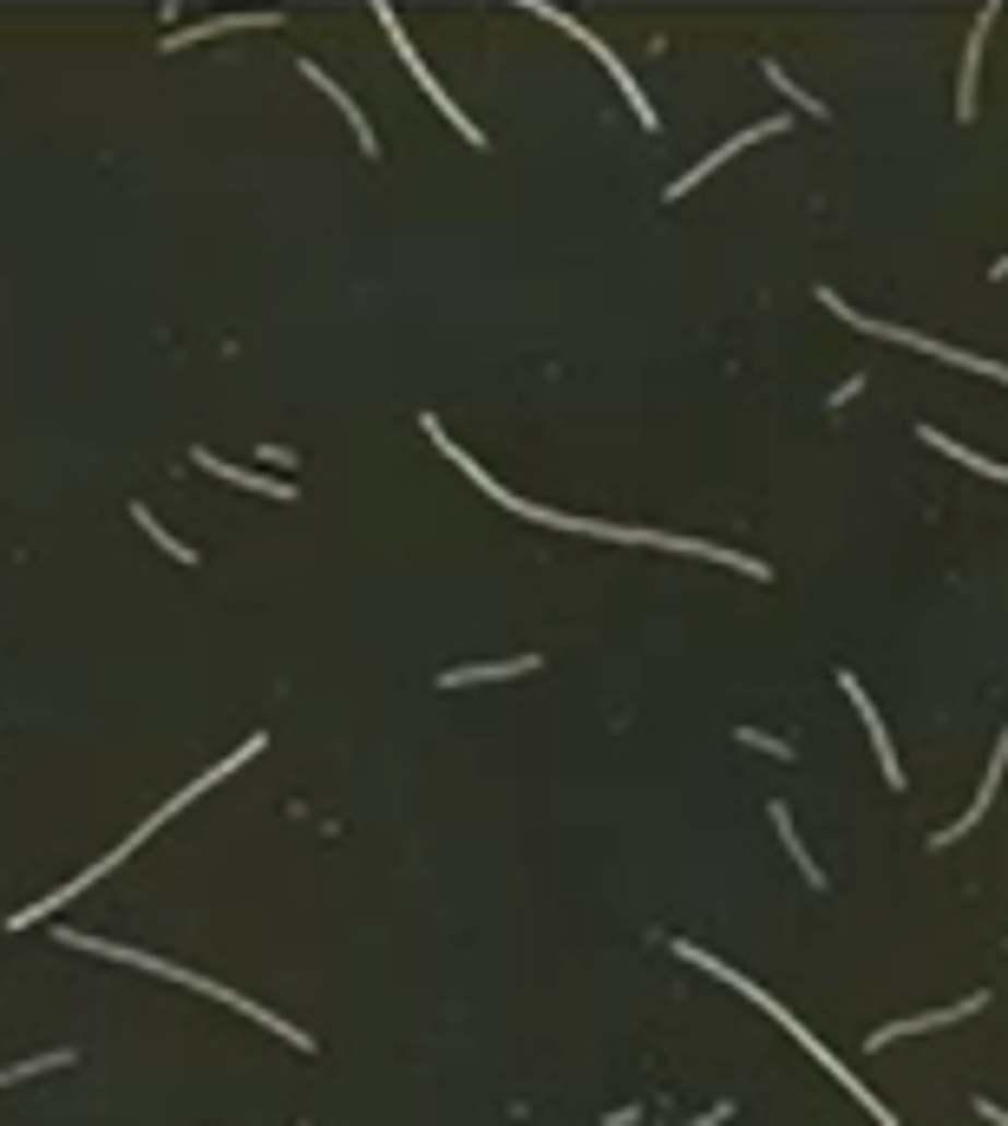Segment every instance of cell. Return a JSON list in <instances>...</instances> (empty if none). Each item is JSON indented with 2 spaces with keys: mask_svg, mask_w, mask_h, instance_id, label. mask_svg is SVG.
Wrapping results in <instances>:
<instances>
[{
  "mask_svg": "<svg viewBox=\"0 0 1008 1126\" xmlns=\"http://www.w3.org/2000/svg\"><path fill=\"white\" fill-rule=\"evenodd\" d=\"M839 688L858 701V714H865V727H871V747H878V767H885V780L891 786H904V767H898V747H891V734H885V721H878V708H871V695H865V681L858 675H839Z\"/></svg>",
  "mask_w": 1008,
  "mask_h": 1126,
  "instance_id": "cell-2",
  "label": "cell"
},
{
  "mask_svg": "<svg viewBox=\"0 0 1008 1126\" xmlns=\"http://www.w3.org/2000/svg\"><path fill=\"white\" fill-rule=\"evenodd\" d=\"M996 13H1003V7H983V20H976V33H970V52H963V98H957L963 118H976V72H983V39H989Z\"/></svg>",
  "mask_w": 1008,
  "mask_h": 1126,
  "instance_id": "cell-6",
  "label": "cell"
},
{
  "mask_svg": "<svg viewBox=\"0 0 1008 1126\" xmlns=\"http://www.w3.org/2000/svg\"><path fill=\"white\" fill-rule=\"evenodd\" d=\"M989 996L976 989L970 1003H957V1009H937V1016H911V1022H891V1029H871V1048H885V1042H898V1035H917V1029H944V1022H963V1016H976Z\"/></svg>",
  "mask_w": 1008,
  "mask_h": 1126,
  "instance_id": "cell-5",
  "label": "cell"
},
{
  "mask_svg": "<svg viewBox=\"0 0 1008 1126\" xmlns=\"http://www.w3.org/2000/svg\"><path fill=\"white\" fill-rule=\"evenodd\" d=\"M773 131H786V118H767V125H754V131H734V138H727V144H721V151H714V157H708V164H695V170H688V177H681V183H668V197H681V190H695V183H701V177H714V164H727V157H734V151H747V144H754V138H773Z\"/></svg>",
  "mask_w": 1008,
  "mask_h": 1126,
  "instance_id": "cell-4",
  "label": "cell"
},
{
  "mask_svg": "<svg viewBox=\"0 0 1008 1126\" xmlns=\"http://www.w3.org/2000/svg\"><path fill=\"white\" fill-rule=\"evenodd\" d=\"M767 79H773V85H780V92H786V98H799V105H806V111H819V118H826V105H819V98H813V92H799V79H786V72H780V66H773V59H767Z\"/></svg>",
  "mask_w": 1008,
  "mask_h": 1126,
  "instance_id": "cell-12",
  "label": "cell"
},
{
  "mask_svg": "<svg viewBox=\"0 0 1008 1126\" xmlns=\"http://www.w3.org/2000/svg\"><path fill=\"white\" fill-rule=\"evenodd\" d=\"M373 13H380V26H387V33H393V46H400V59H406V66H413V79H419V85H426V98H432V105H439V111H446V118H452V131H459V138H472V144H478V138H485V131H472V118H465V111H459V105H452V92H446V85H439V79H432V72H426V59H419V52H413V39H406V26H400V13H393V7H387V0H380V7H373Z\"/></svg>",
  "mask_w": 1008,
  "mask_h": 1126,
  "instance_id": "cell-1",
  "label": "cell"
},
{
  "mask_svg": "<svg viewBox=\"0 0 1008 1126\" xmlns=\"http://www.w3.org/2000/svg\"><path fill=\"white\" fill-rule=\"evenodd\" d=\"M301 79H315V85H321V92H328V98H334V105H341V111H347V131H354V138H360V151H373V131H367V118H360V111H354V98H347V92H341V85H334V79H328V72H321V66H308V59H301Z\"/></svg>",
  "mask_w": 1008,
  "mask_h": 1126,
  "instance_id": "cell-9",
  "label": "cell"
},
{
  "mask_svg": "<svg viewBox=\"0 0 1008 1126\" xmlns=\"http://www.w3.org/2000/svg\"><path fill=\"white\" fill-rule=\"evenodd\" d=\"M727 1114H734V1107H714V1114H701V1121H695V1126H721V1121H727Z\"/></svg>",
  "mask_w": 1008,
  "mask_h": 1126,
  "instance_id": "cell-15",
  "label": "cell"
},
{
  "mask_svg": "<svg viewBox=\"0 0 1008 1126\" xmlns=\"http://www.w3.org/2000/svg\"><path fill=\"white\" fill-rule=\"evenodd\" d=\"M131 518H138V531H151V537H157V550H164V557H177V564H197V550H190L183 537H170V531H164V524H157L144 505H131Z\"/></svg>",
  "mask_w": 1008,
  "mask_h": 1126,
  "instance_id": "cell-11",
  "label": "cell"
},
{
  "mask_svg": "<svg viewBox=\"0 0 1008 1126\" xmlns=\"http://www.w3.org/2000/svg\"><path fill=\"white\" fill-rule=\"evenodd\" d=\"M976 1114H983V1121H996V1126H1008V1107H996V1101H976Z\"/></svg>",
  "mask_w": 1008,
  "mask_h": 1126,
  "instance_id": "cell-14",
  "label": "cell"
},
{
  "mask_svg": "<svg viewBox=\"0 0 1008 1126\" xmlns=\"http://www.w3.org/2000/svg\"><path fill=\"white\" fill-rule=\"evenodd\" d=\"M767 813H773V826H780V845H786V852H793V865L806 872V885H826V872L813 865V852H806V845H799V832H793V813H786V806H767Z\"/></svg>",
  "mask_w": 1008,
  "mask_h": 1126,
  "instance_id": "cell-10",
  "label": "cell"
},
{
  "mask_svg": "<svg viewBox=\"0 0 1008 1126\" xmlns=\"http://www.w3.org/2000/svg\"><path fill=\"white\" fill-rule=\"evenodd\" d=\"M236 26H275V13H223V20H203V26H177V33H164V46H190V39L236 33Z\"/></svg>",
  "mask_w": 1008,
  "mask_h": 1126,
  "instance_id": "cell-8",
  "label": "cell"
},
{
  "mask_svg": "<svg viewBox=\"0 0 1008 1126\" xmlns=\"http://www.w3.org/2000/svg\"><path fill=\"white\" fill-rule=\"evenodd\" d=\"M740 740H747V747H767L773 760H793V747H786V740H767L760 727H740Z\"/></svg>",
  "mask_w": 1008,
  "mask_h": 1126,
  "instance_id": "cell-13",
  "label": "cell"
},
{
  "mask_svg": "<svg viewBox=\"0 0 1008 1126\" xmlns=\"http://www.w3.org/2000/svg\"><path fill=\"white\" fill-rule=\"evenodd\" d=\"M203 472H216V478H229V485H242V491H262V498H295V485H282V478H269V472H256V465H229V459H216V452H190Z\"/></svg>",
  "mask_w": 1008,
  "mask_h": 1126,
  "instance_id": "cell-3",
  "label": "cell"
},
{
  "mask_svg": "<svg viewBox=\"0 0 1008 1126\" xmlns=\"http://www.w3.org/2000/svg\"><path fill=\"white\" fill-rule=\"evenodd\" d=\"M537 655H505V662H478V668H446L439 688H472V681H505V675H531Z\"/></svg>",
  "mask_w": 1008,
  "mask_h": 1126,
  "instance_id": "cell-7",
  "label": "cell"
}]
</instances>
